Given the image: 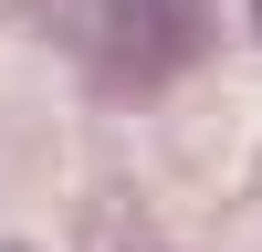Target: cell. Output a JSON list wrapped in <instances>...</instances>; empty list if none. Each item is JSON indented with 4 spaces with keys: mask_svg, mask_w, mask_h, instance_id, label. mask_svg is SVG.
<instances>
[{
    "mask_svg": "<svg viewBox=\"0 0 262 252\" xmlns=\"http://www.w3.org/2000/svg\"><path fill=\"white\" fill-rule=\"evenodd\" d=\"M252 11H262V0H252Z\"/></svg>",
    "mask_w": 262,
    "mask_h": 252,
    "instance_id": "obj_1",
    "label": "cell"
},
{
    "mask_svg": "<svg viewBox=\"0 0 262 252\" xmlns=\"http://www.w3.org/2000/svg\"><path fill=\"white\" fill-rule=\"evenodd\" d=\"M0 252H11V242H0Z\"/></svg>",
    "mask_w": 262,
    "mask_h": 252,
    "instance_id": "obj_2",
    "label": "cell"
}]
</instances>
